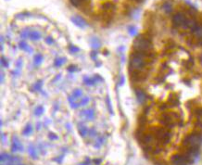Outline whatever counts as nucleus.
Instances as JSON below:
<instances>
[{
  "instance_id": "nucleus-1",
  "label": "nucleus",
  "mask_w": 202,
  "mask_h": 165,
  "mask_svg": "<svg viewBox=\"0 0 202 165\" xmlns=\"http://www.w3.org/2000/svg\"><path fill=\"white\" fill-rule=\"evenodd\" d=\"M147 56H149V54L145 52L135 51V53H133L130 57V69L132 71H137V72L143 70L147 64L145 60V58Z\"/></svg>"
},
{
  "instance_id": "nucleus-2",
  "label": "nucleus",
  "mask_w": 202,
  "mask_h": 165,
  "mask_svg": "<svg viewBox=\"0 0 202 165\" xmlns=\"http://www.w3.org/2000/svg\"><path fill=\"white\" fill-rule=\"evenodd\" d=\"M184 145L187 148H200L202 145V134L200 133H192L186 135L184 139Z\"/></svg>"
},
{
  "instance_id": "nucleus-3",
  "label": "nucleus",
  "mask_w": 202,
  "mask_h": 165,
  "mask_svg": "<svg viewBox=\"0 0 202 165\" xmlns=\"http://www.w3.org/2000/svg\"><path fill=\"white\" fill-rule=\"evenodd\" d=\"M134 47H135V51L148 53L152 48L151 41L149 39L144 37V36H140V37L136 38L135 41L134 42Z\"/></svg>"
},
{
  "instance_id": "nucleus-4",
  "label": "nucleus",
  "mask_w": 202,
  "mask_h": 165,
  "mask_svg": "<svg viewBox=\"0 0 202 165\" xmlns=\"http://www.w3.org/2000/svg\"><path fill=\"white\" fill-rule=\"evenodd\" d=\"M154 135L156 139L162 145H167L172 138V133L166 128H157L155 129Z\"/></svg>"
},
{
  "instance_id": "nucleus-5",
  "label": "nucleus",
  "mask_w": 202,
  "mask_h": 165,
  "mask_svg": "<svg viewBox=\"0 0 202 165\" xmlns=\"http://www.w3.org/2000/svg\"><path fill=\"white\" fill-rule=\"evenodd\" d=\"M173 117H174V118H178V116H177L176 114H174V113L171 114V113H166V112H164V113L161 114L159 122H160V124H163L164 126H166V127H168L169 129H171V128H172V127L174 126V123H173V120H174V119H173Z\"/></svg>"
},
{
  "instance_id": "nucleus-6",
  "label": "nucleus",
  "mask_w": 202,
  "mask_h": 165,
  "mask_svg": "<svg viewBox=\"0 0 202 165\" xmlns=\"http://www.w3.org/2000/svg\"><path fill=\"white\" fill-rule=\"evenodd\" d=\"M171 162L173 165H189L192 163L186 155H181V154L173 155L171 159Z\"/></svg>"
},
{
  "instance_id": "nucleus-7",
  "label": "nucleus",
  "mask_w": 202,
  "mask_h": 165,
  "mask_svg": "<svg viewBox=\"0 0 202 165\" xmlns=\"http://www.w3.org/2000/svg\"><path fill=\"white\" fill-rule=\"evenodd\" d=\"M186 20V18L185 14L182 13V12H178V13H176V14L172 17V23H173V25L176 26V27H180V26L183 27V25H184Z\"/></svg>"
},
{
  "instance_id": "nucleus-8",
  "label": "nucleus",
  "mask_w": 202,
  "mask_h": 165,
  "mask_svg": "<svg viewBox=\"0 0 202 165\" xmlns=\"http://www.w3.org/2000/svg\"><path fill=\"white\" fill-rule=\"evenodd\" d=\"M11 149H12L13 152H15L17 150H20V151L23 150V147L21 145L20 140L18 139L17 136H13L12 137V147H11Z\"/></svg>"
},
{
  "instance_id": "nucleus-9",
  "label": "nucleus",
  "mask_w": 202,
  "mask_h": 165,
  "mask_svg": "<svg viewBox=\"0 0 202 165\" xmlns=\"http://www.w3.org/2000/svg\"><path fill=\"white\" fill-rule=\"evenodd\" d=\"M71 20V21H72L75 25H77V26L80 27V28H85V27L87 25L86 21H85L83 18H81V17H79V16L72 17Z\"/></svg>"
},
{
  "instance_id": "nucleus-10",
  "label": "nucleus",
  "mask_w": 202,
  "mask_h": 165,
  "mask_svg": "<svg viewBox=\"0 0 202 165\" xmlns=\"http://www.w3.org/2000/svg\"><path fill=\"white\" fill-rule=\"evenodd\" d=\"M135 94H136V97H137V99L140 103H144L145 100L147 99V96L145 95V93L140 90V89H136L135 90Z\"/></svg>"
},
{
  "instance_id": "nucleus-11",
  "label": "nucleus",
  "mask_w": 202,
  "mask_h": 165,
  "mask_svg": "<svg viewBox=\"0 0 202 165\" xmlns=\"http://www.w3.org/2000/svg\"><path fill=\"white\" fill-rule=\"evenodd\" d=\"M162 8H163V10H164L166 13H168V14L172 11V4H171L170 2H165V3L162 5Z\"/></svg>"
},
{
  "instance_id": "nucleus-12",
  "label": "nucleus",
  "mask_w": 202,
  "mask_h": 165,
  "mask_svg": "<svg viewBox=\"0 0 202 165\" xmlns=\"http://www.w3.org/2000/svg\"><path fill=\"white\" fill-rule=\"evenodd\" d=\"M29 37L32 39V40H36V39H39L41 38V34L37 31H32L29 33Z\"/></svg>"
},
{
  "instance_id": "nucleus-13",
  "label": "nucleus",
  "mask_w": 202,
  "mask_h": 165,
  "mask_svg": "<svg viewBox=\"0 0 202 165\" xmlns=\"http://www.w3.org/2000/svg\"><path fill=\"white\" fill-rule=\"evenodd\" d=\"M193 33H194V35H195L198 38L202 39V24L201 25H199Z\"/></svg>"
},
{
  "instance_id": "nucleus-14",
  "label": "nucleus",
  "mask_w": 202,
  "mask_h": 165,
  "mask_svg": "<svg viewBox=\"0 0 202 165\" xmlns=\"http://www.w3.org/2000/svg\"><path fill=\"white\" fill-rule=\"evenodd\" d=\"M29 154L34 158V159H36V157H37V153H36V150H35V148L33 147V146H30L29 147Z\"/></svg>"
},
{
  "instance_id": "nucleus-15",
  "label": "nucleus",
  "mask_w": 202,
  "mask_h": 165,
  "mask_svg": "<svg viewBox=\"0 0 202 165\" xmlns=\"http://www.w3.org/2000/svg\"><path fill=\"white\" fill-rule=\"evenodd\" d=\"M79 132H80V134H81V135H82L83 137L86 136V134L89 133L88 129H87V128H85V126H82V127H80V128H79Z\"/></svg>"
},
{
  "instance_id": "nucleus-16",
  "label": "nucleus",
  "mask_w": 202,
  "mask_h": 165,
  "mask_svg": "<svg viewBox=\"0 0 202 165\" xmlns=\"http://www.w3.org/2000/svg\"><path fill=\"white\" fill-rule=\"evenodd\" d=\"M32 133H33V127L28 124V125L26 126V128L23 130V134H24V135H29V134H32Z\"/></svg>"
},
{
  "instance_id": "nucleus-17",
  "label": "nucleus",
  "mask_w": 202,
  "mask_h": 165,
  "mask_svg": "<svg viewBox=\"0 0 202 165\" xmlns=\"http://www.w3.org/2000/svg\"><path fill=\"white\" fill-rule=\"evenodd\" d=\"M195 113H196V116H197V118H198V121H200V122H202V109L201 108H200V109H197Z\"/></svg>"
},
{
  "instance_id": "nucleus-18",
  "label": "nucleus",
  "mask_w": 202,
  "mask_h": 165,
  "mask_svg": "<svg viewBox=\"0 0 202 165\" xmlns=\"http://www.w3.org/2000/svg\"><path fill=\"white\" fill-rule=\"evenodd\" d=\"M20 46L22 48V49H24V50H26V51H29V52H32L33 51V49L31 48V47H29L25 43H23V42H21L20 43Z\"/></svg>"
},
{
  "instance_id": "nucleus-19",
  "label": "nucleus",
  "mask_w": 202,
  "mask_h": 165,
  "mask_svg": "<svg viewBox=\"0 0 202 165\" xmlns=\"http://www.w3.org/2000/svg\"><path fill=\"white\" fill-rule=\"evenodd\" d=\"M71 3L74 6V7H79L83 2H85V0H70Z\"/></svg>"
},
{
  "instance_id": "nucleus-20",
  "label": "nucleus",
  "mask_w": 202,
  "mask_h": 165,
  "mask_svg": "<svg viewBox=\"0 0 202 165\" xmlns=\"http://www.w3.org/2000/svg\"><path fill=\"white\" fill-rule=\"evenodd\" d=\"M91 43H92V45L96 48H98V47H99L100 46V43H99V41L97 39V38H93L92 40H91Z\"/></svg>"
},
{
  "instance_id": "nucleus-21",
  "label": "nucleus",
  "mask_w": 202,
  "mask_h": 165,
  "mask_svg": "<svg viewBox=\"0 0 202 165\" xmlns=\"http://www.w3.org/2000/svg\"><path fill=\"white\" fill-rule=\"evenodd\" d=\"M86 116H87L88 119H93L94 116H95V112H94V111H93V110H89V111H87V112H86Z\"/></svg>"
},
{
  "instance_id": "nucleus-22",
  "label": "nucleus",
  "mask_w": 202,
  "mask_h": 165,
  "mask_svg": "<svg viewBox=\"0 0 202 165\" xmlns=\"http://www.w3.org/2000/svg\"><path fill=\"white\" fill-rule=\"evenodd\" d=\"M65 59H57L56 60V62H55V66H61L63 63H65Z\"/></svg>"
},
{
  "instance_id": "nucleus-23",
  "label": "nucleus",
  "mask_w": 202,
  "mask_h": 165,
  "mask_svg": "<svg viewBox=\"0 0 202 165\" xmlns=\"http://www.w3.org/2000/svg\"><path fill=\"white\" fill-rule=\"evenodd\" d=\"M43 111H44V109H43L42 107H38V108L35 110V115L40 116V115L43 113Z\"/></svg>"
},
{
  "instance_id": "nucleus-24",
  "label": "nucleus",
  "mask_w": 202,
  "mask_h": 165,
  "mask_svg": "<svg viewBox=\"0 0 202 165\" xmlns=\"http://www.w3.org/2000/svg\"><path fill=\"white\" fill-rule=\"evenodd\" d=\"M42 59H43V57H42L41 55H37V56L35 57V63H36L37 65H39V64L42 62Z\"/></svg>"
},
{
  "instance_id": "nucleus-25",
  "label": "nucleus",
  "mask_w": 202,
  "mask_h": 165,
  "mask_svg": "<svg viewBox=\"0 0 202 165\" xmlns=\"http://www.w3.org/2000/svg\"><path fill=\"white\" fill-rule=\"evenodd\" d=\"M111 7H112L111 3H105L103 5V7H106V9H109V8H111Z\"/></svg>"
},
{
  "instance_id": "nucleus-26",
  "label": "nucleus",
  "mask_w": 202,
  "mask_h": 165,
  "mask_svg": "<svg viewBox=\"0 0 202 165\" xmlns=\"http://www.w3.org/2000/svg\"><path fill=\"white\" fill-rule=\"evenodd\" d=\"M129 30H130L129 32H130V34H131L132 35H135L136 34V29H135V27H131Z\"/></svg>"
},
{
  "instance_id": "nucleus-27",
  "label": "nucleus",
  "mask_w": 202,
  "mask_h": 165,
  "mask_svg": "<svg viewBox=\"0 0 202 165\" xmlns=\"http://www.w3.org/2000/svg\"><path fill=\"white\" fill-rule=\"evenodd\" d=\"M70 50L71 51H79V48H77V47H75V46H73V45H71L70 46Z\"/></svg>"
},
{
  "instance_id": "nucleus-28",
  "label": "nucleus",
  "mask_w": 202,
  "mask_h": 165,
  "mask_svg": "<svg viewBox=\"0 0 202 165\" xmlns=\"http://www.w3.org/2000/svg\"><path fill=\"white\" fill-rule=\"evenodd\" d=\"M62 160H63V156H60V158L58 157L57 159H54V161H56V162H57V163H61Z\"/></svg>"
},
{
  "instance_id": "nucleus-29",
  "label": "nucleus",
  "mask_w": 202,
  "mask_h": 165,
  "mask_svg": "<svg viewBox=\"0 0 202 165\" xmlns=\"http://www.w3.org/2000/svg\"><path fill=\"white\" fill-rule=\"evenodd\" d=\"M46 42H47L48 44H52V43H53V40H52V38L48 37V38H47V39H46Z\"/></svg>"
},
{
  "instance_id": "nucleus-30",
  "label": "nucleus",
  "mask_w": 202,
  "mask_h": 165,
  "mask_svg": "<svg viewBox=\"0 0 202 165\" xmlns=\"http://www.w3.org/2000/svg\"><path fill=\"white\" fill-rule=\"evenodd\" d=\"M49 138H50V139H57V136L52 134V135H49Z\"/></svg>"
},
{
  "instance_id": "nucleus-31",
  "label": "nucleus",
  "mask_w": 202,
  "mask_h": 165,
  "mask_svg": "<svg viewBox=\"0 0 202 165\" xmlns=\"http://www.w3.org/2000/svg\"><path fill=\"white\" fill-rule=\"evenodd\" d=\"M95 163H101V160H95Z\"/></svg>"
},
{
  "instance_id": "nucleus-32",
  "label": "nucleus",
  "mask_w": 202,
  "mask_h": 165,
  "mask_svg": "<svg viewBox=\"0 0 202 165\" xmlns=\"http://www.w3.org/2000/svg\"><path fill=\"white\" fill-rule=\"evenodd\" d=\"M200 63L202 64V54L200 55Z\"/></svg>"
}]
</instances>
